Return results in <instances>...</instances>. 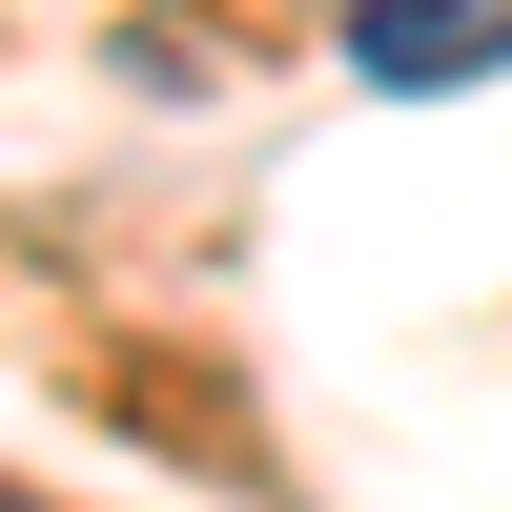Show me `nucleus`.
Wrapping results in <instances>:
<instances>
[{
  "mask_svg": "<svg viewBox=\"0 0 512 512\" xmlns=\"http://www.w3.org/2000/svg\"><path fill=\"white\" fill-rule=\"evenodd\" d=\"M512 62V0H349V82L431 103V82H492Z\"/></svg>",
  "mask_w": 512,
  "mask_h": 512,
  "instance_id": "f257e3e1",
  "label": "nucleus"
},
{
  "mask_svg": "<svg viewBox=\"0 0 512 512\" xmlns=\"http://www.w3.org/2000/svg\"><path fill=\"white\" fill-rule=\"evenodd\" d=\"M0 512H21V492H0Z\"/></svg>",
  "mask_w": 512,
  "mask_h": 512,
  "instance_id": "f03ea898",
  "label": "nucleus"
}]
</instances>
